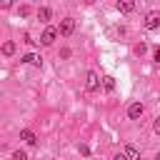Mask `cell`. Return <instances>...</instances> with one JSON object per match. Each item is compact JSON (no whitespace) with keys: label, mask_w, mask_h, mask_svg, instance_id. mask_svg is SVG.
<instances>
[{"label":"cell","mask_w":160,"mask_h":160,"mask_svg":"<svg viewBox=\"0 0 160 160\" xmlns=\"http://www.w3.org/2000/svg\"><path fill=\"white\" fill-rule=\"evenodd\" d=\"M112 160H128V158H125V152H118V155H115Z\"/></svg>","instance_id":"d6986e66"},{"label":"cell","mask_w":160,"mask_h":160,"mask_svg":"<svg viewBox=\"0 0 160 160\" xmlns=\"http://www.w3.org/2000/svg\"><path fill=\"white\" fill-rule=\"evenodd\" d=\"M102 88H105L108 92H112V90H115V78H112V75H105V78H102Z\"/></svg>","instance_id":"9c48e42d"},{"label":"cell","mask_w":160,"mask_h":160,"mask_svg":"<svg viewBox=\"0 0 160 160\" xmlns=\"http://www.w3.org/2000/svg\"><path fill=\"white\" fill-rule=\"evenodd\" d=\"M145 50H148V48H145V42H140V45H135V52H138V55H142Z\"/></svg>","instance_id":"5bb4252c"},{"label":"cell","mask_w":160,"mask_h":160,"mask_svg":"<svg viewBox=\"0 0 160 160\" xmlns=\"http://www.w3.org/2000/svg\"><path fill=\"white\" fill-rule=\"evenodd\" d=\"M142 25H145V30H158L160 28V12H148Z\"/></svg>","instance_id":"6da1fadb"},{"label":"cell","mask_w":160,"mask_h":160,"mask_svg":"<svg viewBox=\"0 0 160 160\" xmlns=\"http://www.w3.org/2000/svg\"><path fill=\"white\" fill-rule=\"evenodd\" d=\"M125 158H128V160H140V150H138L135 145H128V148H125Z\"/></svg>","instance_id":"ba28073f"},{"label":"cell","mask_w":160,"mask_h":160,"mask_svg":"<svg viewBox=\"0 0 160 160\" xmlns=\"http://www.w3.org/2000/svg\"><path fill=\"white\" fill-rule=\"evenodd\" d=\"M155 160H160V152H158V155H155Z\"/></svg>","instance_id":"ffe728a7"},{"label":"cell","mask_w":160,"mask_h":160,"mask_svg":"<svg viewBox=\"0 0 160 160\" xmlns=\"http://www.w3.org/2000/svg\"><path fill=\"white\" fill-rule=\"evenodd\" d=\"M12 52H15V42L12 40H5L2 42V55H12Z\"/></svg>","instance_id":"7c38bea8"},{"label":"cell","mask_w":160,"mask_h":160,"mask_svg":"<svg viewBox=\"0 0 160 160\" xmlns=\"http://www.w3.org/2000/svg\"><path fill=\"white\" fill-rule=\"evenodd\" d=\"M72 30H75V20H72V18H62V20H60V30H58V32L68 38V35H72Z\"/></svg>","instance_id":"7a4b0ae2"},{"label":"cell","mask_w":160,"mask_h":160,"mask_svg":"<svg viewBox=\"0 0 160 160\" xmlns=\"http://www.w3.org/2000/svg\"><path fill=\"white\" fill-rule=\"evenodd\" d=\"M20 140H25L28 145H35L38 140H35V132L32 130H20Z\"/></svg>","instance_id":"52a82bcc"},{"label":"cell","mask_w":160,"mask_h":160,"mask_svg":"<svg viewBox=\"0 0 160 160\" xmlns=\"http://www.w3.org/2000/svg\"><path fill=\"white\" fill-rule=\"evenodd\" d=\"M152 58H155V60L160 62V48H155V52H152Z\"/></svg>","instance_id":"ac0fdd59"},{"label":"cell","mask_w":160,"mask_h":160,"mask_svg":"<svg viewBox=\"0 0 160 160\" xmlns=\"http://www.w3.org/2000/svg\"><path fill=\"white\" fill-rule=\"evenodd\" d=\"M50 15H52V12H50V8H38V20L48 22V20H50Z\"/></svg>","instance_id":"8fae6325"},{"label":"cell","mask_w":160,"mask_h":160,"mask_svg":"<svg viewBox=\"0 0 160 160\" xmlns=\"http://www.w3.org/2000/svg\"><path fill=\"white\" fill-rule=\"evenodd\" d=\"M142 112H145L142 102H130V108H128V118H130V120H140Z\"/></svg>","instance_id":"3957f363"},{"label":"cell","mask_w":160,"mask_h":160,"mask_svg":"<svg viewBox=\"0 0 160 160\" xmlns=\"http://www.w3.org/2000/svg\"><path fill=\"white\" fill-rule=\"evenodd\" d=\"M85 88H88V92H98V88H100V78H98V72H88V82H85Z\"/></svg>","instance_id":"5b68a950"},{"label":"cell","mask_w":160,"mask_h":160,"mask_svg":"<svg viewBox=\"0 0 160 160\" xmlns=\"http://www.w3.org/2000/svg\"><path fill=\"white\" fill-rule=\"evenodd\" d=\"M118 10H120V12H132V10H135V2H130V0L118 2Z\"/></svg>","instance_id":"30bf717a"},{"label":"cell","mask_w":160,"mask_h":160,"mask_svg":"<svg viewBox=\"0 0 160 160\" xmlns=\"http://www.w3.org/2000/svg\"><path fill=\"white\" fill-rule=\"evenodd\" d=\"M152 130L160 135V118H155V122H152Z\"/></svg>","instance_id":"e0dca14e"},{"label":"cell","mask_w":160,"mask_h":160,"mask_svg":"<svg viewBox=\"0 0 160 160\" xmlns=\"http://www.w3.org/2000/svg\"><path fill=\"white\" fill-rule=\"evenodd\" d=\"M28 12H30V8H28V5H20V18H25Z\"/></svg>","instance_id":"2e32d148"},{"label":"cell","mask_w":160,"mask_h":160,"mask_svg":"<svg viewBox=\"0 0 160 160\" xmlns=\"http://www.w3.org/2000/svg\"><path fill=\"white\" fill-rule=\"evenodd\" d=\"M78 150H80V155H90V148H88V145H85V142H82V145H80V148H78Z\"/></svg>","instance_id":"9a60e30c"},{"label":"cell","mask_w":160,"mask_h":160,"mask_svg":"<svg viewBox=\"0 0 160 160\" xmlns=\"http://www.w3.org/2000/svg\"><path fill=\"white\" fill-rule=\"evenodd\" d=\"M22 62H28V65H35V68H42V58H40V55H32V52L22 55Z\"/></svg>","instance_id":"8992f818"},{"label":"cell","mask_w":160,"mask_h":160,"mask_svg":"<svg viewBox=\"0 0 160 160\" xmlns=\"http://www.w3.org/2000/svg\"><path fill=\"white\" fill-rule=\"evenodd\" d=\"M12 160H28V152H22V150H15V152H12Z\"/></svg>","instance_id":"4fadbf2b"},{"label":"cell","mask_w":160,"mask_h":160,"mask_svg":"<svg viewBox=\"0 0 160 160\" xmlns=\"http://www.w3.org/2000/svg\"><path fill=\"white\" fill-rule=\"evenodd\" d=\"M55 38H58V30H55V28H45L42 35H40V42H42V45H52Z\"/></svg>","instance_id":"277c9868"}]
</instances>
